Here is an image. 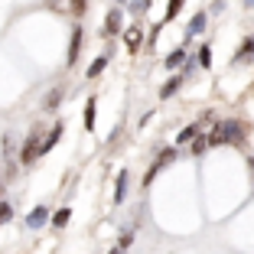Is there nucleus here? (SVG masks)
<instances>
[{"mask_svg": "<svg viewBox=\"0 0 254 254\" xmlns=\"http://www.w3.org/2000/svg\"><path fill=\"white\" fill-rule=\"evenodd\" d=\"M245 137H248L245 124H241V121H235V118H228V121H222V124H218L215 130L205 137V143H209V147H215V143H232V147H245Z\"/></svg>", "mask_w": 254, "mask_h": 254, "instance_id": "1", "label": "nucleus"}, {"mask_svg": "<svg viewBox=\"0 0 254 254\" xmlns=\"http://www.w3.org/2000/svg\"><path fill=\"white\" fill-rule=\"evenodd\" d=\"M121 33H124V13L114 7V10H108V16H105V36L114 39V36H121Z\"/></svg>", "mask_w": 254, "mask_h": 254, "instance_id": "2", "label": "nucleus"}, {"mask_svg": "<svg viewBox=\"0 0 254 254\" xmlns=\"http://www.w3.org/2000/svg\"><path fill=\"white\" fill-rule=\"evenodd\" d=\"M173 160H176V150H173V147H166L163 153H160V157H157V163H153V166H150V170H147V176H143V183H147V186H150V183H153V176H157L160 170H166V166H170Z\"/></svg>", "mask_w": 254, "mask_h": 254, "instance_id": "3", "label": "nucleus"}, {"mask_svg": "<svg viewBox=\"0 0 254 254\" xmlns=\"http://www.w3.org/2000/svg\"><path fill=\"white\" fill-rule=\"evenodd\" d=\"M36 157H39V130H33V134L26 137V143H23V150H20V163H33Z\"/></svg>", "mask_w": 254, "mask_h": 254, "instance_id": "4", "label": "nucleus"}, {"mask_svg": "<svg viewBox=\"0 0 254 254\" xmlns=\"http://www.w3.org/2000/svg\"><path fill=\"white\" fill-rule=\"evenodd\" d=\"M82 33H85L82 26H75V30H72V39H68V59H65V65H68V68L78 62V53H82V39H85Z\"/></svg>", "mask_w": 254, "mask_h": 254, "instance_id": "5", "label": "nucleus"}, {"mask_svg": "<svg viewBox=\"0 0 254 254\" xmlns=\"http://www.w3.org/2000/svg\"><path fill=\"white\" fill-rule=\"evenodd\" d=\"M62 130H65V124H62V121H56V124H53V130H49V134H46V140L39 143V157H43V153H49V150H53L56 143H59Z\"/></svg>", "mask_w": 254, "mask_h": 254, "instance_id": "6", "label": "nucleus"}, {"mask_svg": "<svg viewBox=\"0 0 254 254\" xmlns=\"http://www.w3.org/2000/svg\"><path fill=\"white\" fill-rule=\"evenodd\" d=\"M46 222H49V209H46V205H36V209L26 215V225H30V228H43Z\"/></svg>", "mask_w": 254, "mask_h": 254, "instance_id": "7", "label": "nucleus"}, {"mask_svg": "<svg viewBox=\"0 0 254 254\" xmlns=\"http://www.w3.org/2000/svg\"><path fill=\"white\" fill-rule=\"evenodd\" d=\"M127 180H130V173L121 170V173H118V183H114V202H118V205L127 199Z\"/></svg>", "mask_w": 254, "mask_h": 254, "instance_id": "8", "label": "nucleus"}, {"mask_svg": "<svg viewBox=\"0 0 254 254\" xmlns=\"http://www.w3.org/2000/svg\"><path fill=\"white\" fill-rule=\"evenodd\" d=\"M140 39H143V30H140V26H130V30L124 33V43H127V49H130V53H137V49H140Z\"/></svg>", "mask_w": 254, "mask_h": 254, "instance_id": "9", "label": "nucleus"}, {"mask_svg": "<svg viewBox=\"0 0 254 254\" xmlns=\"http://www.w3.org/2000/svg\"><path fill=\"white\" fill-rule=\"evenodd\" d=\"M108 62H111V53L98 56V59H95V62H91V65H88V72H85V75H88V78H98V75H101V72H105V68H108Z\"/></svg>", "mask_w": 254, "mask_h": 254, "instance_id": "10", "label": "nucleus"}, {"mask_svg": "<svg viewBox=\"0 0 254 254\" xmlns=\"http://www.w3.org/2000/svg\"><path fill=\"white\" fill-rule=\"evenodd\" d=\"M251 59H254V39L248 36L245 43L238 46V53H235V62H251Z\"/></svg>", "mask_w": 254, "mask_h": 254, "instance_id": "11", "label": "nucleus"}, {"mask_svg": "<svg viewBox=\"0 0 254 254\" xmlns=\"http://www.w3.org/2000/svg\"><path fill=\"white\" fill-rule=\"evenodd\" d=\"M98 101L95 98H88V101H85V130H95V118H98Z\"/></svg>", "mask_w": 254, "mask_h": 254, "instance_id": "12", "label": "nucleus"}, {"mask_svg": "<svg viewBox=\"0 0 254 254\" xmlns=\"http://www.w3.org/2000/svg\"><path fill=\"white\" fill-rule=\"evenodd\" d=\"M62 95H65L62 88H53L49 95L43 98V111H56V108H59V101H62Z\"/></svg>", "mask_w": 254, "mask_h": 254, "instance_id": "13", "label": "nucleus"}, {"mask_svg": "<svg viewBox=\"0 0 254 254\" xmlns=\"http://www.w3.org/2000/svg\"><path fill=\"white\" fill-rule=\"evenodd\" d=\"M205 20H209L205 13H195L192 20H189V26H186V36H195V33H202V30H205Z\"/></svg>", "mask_w": 254, "mask_h": 254, "instance_id": "14", "label": "nucleus"}, {"mask_svg": "<svg viewBox=\"0 0 254 254\" xmlns=\"http://www.w3.org/2000/svg\"><path fill=\"white\" fill-rule=\"evenodd\" d=\"M183 62H186V49H173V53L163 59V65H166V68H180Z\"/></svg>", "mask_w": 254, "mask_h": 254, "instance_id": "15", "label": "nucleus"}, {"mask_svg": "<svg viewBox=\"0 0 254 254\" xmlns=\"http://www.w3.org/2000/svg\"><path fill=\"white\" fill-rule=\"evenodd\" d=\"M68 218H72V209H59V212H53V225H56V228H65Z\"/></svg>", "mask_w": 254, "mask_h": 254, "instance_id": "16", "label": "nucleus"}, {"mask_svg": "<svg viewBox=\"0 0 254 254\" xmlns=\"http://www.w3.org/2000/svg\"><path fill=\"white\" fill-rule=\"evenodd\" d=\"M180 85H183V78H170V82L160 88V98H170V95H176L180 91Z\"/></svg>", "mask_w": 254, "mask_h": 254, "instance_id": "17", "label": "nucleus"}, {"mask_svg": "<svg viewBox=\"0 0 254 254\" xmlns=\"http://www.w3.org/2000/svg\"><path fill=\"white\" fill-rule=\"evenodd\" d=\"M199 65L202 68L212 65V46H199Z\"/></svg>", "mask_w": 254, "mask_h": 254, "instance_id": "18", "label": "nucleus"}, {"mask_svg": "<svg viewBox=\"0 0 254 254\" xmlns=\"http://www.w3.org/2000/svg\"><path fill=\"white\" fill-rule=\"evenodd\" d=\"M68 10H72L75 16H85V10H88V0H68Z\"/></svg>", "mask_w": 254, "mask_h": 254, "instance_id": "19", "label": "nucleus"}, {"mask_svg": "<svg viewBox=\"0 0 254 254\" xmlns=\"http://www.w3.org/2000/svg\"><path fill=\"white\" fill-rule=\"evenodd\" d=\"M180 10H183V0H170V7H166V23L176 20V16H180Z\"/></svg>", "mask_w": 254, "mask_h": 254, "instance_id": "20", "label": "nucleus"}, {"mask_svg": "<svg viewBox=\"0 0 254 254\" xmlns=\"http://www.w3.org/2000/svg\"><path fill=\"white\" fill-rule=\"evenodd\" d=\"M192 137H199V127H192V124H189L186 130H183V134H180V143H189V140H192Z\"/></svg>", "mask_w": 254, "mask_h": 254, "instance_id": "21", "label": "nucleus"}, {"mask_svg": "<svg viewBox=\"0 0 254 254\" xmlns=\"http://www.w3.org/2000/svg\"><path fill=\"white\" fill-rule=\"evenodd\" d=\"M10 218H13V209H10L7 202H0V225H7Z\"/></svg>", "mask_w": 254, "mask_h": 254, "instance_id": "22", "label": "nucleus"}, {"mask_svg": "<svg viewBox=\"0 0 254 254\" xmlns=\"http://www.w3.org/2000/svg\"><path fill=\"white\" fill-rule=\"evenodd\" d=\"M130 245H134V232H124V235H121V241H118V248H121V251H127Z\"/></svg>", "mask_w": 254, "mask_h": 254, "instance_id": "23", "label": "nucleus"}, {"mask_svg": "<svg viewBox=\"0 0 254 254\" xmlns=\"http://www.w3.org/2000/svg\"><path fill=\"white\" fill-rule=\"evenodd\" d=\"M205 150H209V143H205V137H202V140L192 143V157H195V153H205Z\"/></svg>", "mask_w": 254, "mask_h": 254, "instance_id": "24", "label": "nucleus"}, {"mask_svg": "<svg viewBox=\"0 0 254 254\" xmlns=\"http://www.w3.org/2000/svg\"><path fill=\"white\" fill-rule=\"evenodd\" d=\"M108 254H124V251H121V248H111V251H108Z\"/></svg>", "mask_w": 254, "mask_h": 254, "instance_id": "25", "label": "nucleus"}, {"mask_svg": "<svg viewBox=\"0 0 254 254\" xmlns=\"http://www.w3.org/2000/svg\"><path fill=\"white\" fill-rule=\"evenodd\" d=\"M248 7H251V10H254V0H248Z\"/></svg>", "mask_w": 254, "mask_h": 254, "instance_id": "26", "label": "nucleus"}, {"mask_svg": "<svg viewBox=\"0 0 254 254\" xmlns=\"http://www.w3.org/2000/svg\"><path fill=\"white\" fill-rule=\"evenodd\" d=\"M0 195H3V186H0Z\"/></svg>", "mask_w": 254, "mask_h": 254, "instance_id": "27", "label": "nucleus"}]
</instances>
